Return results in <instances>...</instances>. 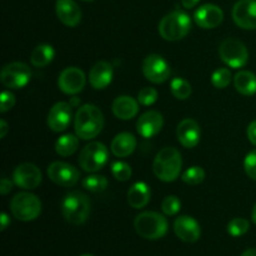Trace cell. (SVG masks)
I'll return each mask as SVG.
<instances>
[{
    "label": "cell",
    "mask_w": 256,
    "mask_h": 256,
    "mask_svg": "<svg viewBox=\"0 0 256 256\" xmlns=\"http://www.w3.org/2000/svg\"><path fill=\"white\" fill-rule=\"evenodd\" d=\"M172 94L179 100H186L192 95V84L182 78H174L170 82Z\"/></svg>",
    "instance_id": "28"
},
{
    "label": "cell",
    "mask_w": 256,
    "mask_h": 256,
    "mask_svg": "<svg viewBox=\"0 0 256 256\" xmlns=\"http://www.w3.org/2000/svg\"><path fill=\"white\" fill-rule=\"evenodd\" d=\"M82 2H92V0H82Z\"/></svg>",
    "instance_id": "46"
},
{
    "label": "cell",
    "mask_w": 256,
    "mask_h": 256,
    "mask_svg": "<svg viewBox=\"0 0 256 256\" xmlns=\"http://www.w3.org/2000/svg\"><path fill=\"white\" fill-rule=\"evenodd\" d=\"M232 19L242 29H256V0H239L232 8Z\"/></svg>",
    "instance_id": "15"
},
{
    "label": "cell",
    "mask_w": 256,
    "mask_h": 256,
    "mask_svg": "<svg viewBox=\"0 0 256 256\" xmlns=\"http://www.w3.org/2000/svg\"><path fill=\"white\" fill-rule=\"evenodd\" d=\"M0 220H2V232H4V230L8 228V225L10 224V219H9V216L5 214V212H2Z\"/></svg>",
    "instance_id": "42"
},
{
    "label": "cell",
    "mask_w": 256,
    "mask_h": 256,
    "mask_svg": "<svg viewBox=\"0 0 256 256\" xmlns=\"http://www.w3.org/2000/svg\"><path fill=\"white\" fill-rule=\"evenodd\" d=\"M12 180L15 185L25 190H34L42 182V176L39 168L30 162H24L15 168L12 172Z\"/></svg>",
    "instance_id": "13"
},
{
    "label": "cell",
    "mask_w": 256,
    "mask_h": 256,
    "mask_svg": "<svg viewBox=\"0 0 256 256\" xmlns=\"http://www.w3.org/2000/svg\"><path fill=\"white\" fill-rule=\"evenodd\" d=\"M220 59L232 69L245 66L249 60V52L246 45L235 38H228L219 46Z\"/></svg>",
    "instance_id": "8"
},
{
    "label": "cell",
    "mask_w": 256,
    "mask_h": 256,
    "mask_svg": "<svg viewBox=\"0 0 256 256\" xmlns=\"http://www.w3.org/2000/svg\"><path fill=\"white\" fill-rule=\"evenodd\" d=\"M138 234L146 240H158L168 232V220L164 215L155 212H140L134 220Z\"/></svg>",
    "instance_id": "5"
},
{
    "label": "cell",
    "mask_w": 256,
    "mask_h": 256,
    "mask_svg": "<svg viewBox=\"0 0 256 256\" xmlns=\"http://www.w3.org/2000/svg\"><path fill=\"white\" fill-rule=\"evenodd\" d=\"M242 256H256V249H248L242 252Z\"/></svg>",
    "instance_id": "43"
},
{
    "label": "cell",
    "mask_w": 256,
    "mask_h": 256,
    "mask_svg": "<svg viewBox=\"0 0 256 256\" xmlns=\"http://www.w3.org/2000/svg\"><path fill=\"white\" fill-rule=\"evenodd\" d=\"M10 210L20 222H32L42 214V202L36 195L22 192L12 198Z\"/></svg>",
    "instance_id": "6"
},
{
    "label": "cell",
    "mask_w": 256,
    "mask_h": 256,
    "mask_svg": "<svg viewBox=\"0 0 256 256\" xmlns=\"http://www.w3.org/2000/svg\"><path fill=\"white\" fill-rule=\"evenodd\" d=\"M244 169L250 179L256 180V149L248 152L244 160Z\"/></svg>",
    "instance_id": "36"
},
{
    "label": "cell",
    "mask_w": 256,
    "mask_h": 256,
    "mask_svg": "<svg viewBox=\"0 0 256 256\" xmlns=\"http://www.w3.org/2000/svg\"><path fill=\"white\" fill-rule=\"evenodd\" d=\"M199 2L200 0H182V4L185 9H192V8L196 6Z\"/></svg>",
    "instance_id": "40"
},
{
    "label": "cell",
    "mask_w": 256,
    "mask_h": 256,
    "mask_svg": "<svg viewBox=\"0 0 256 256\" xmlns=\"http://www.w3.org/2000/svg\"><path fill=\"white\" fill-rule=\"evenodd\" d=\"M194 19L202 29H215L224 20V12L215 4H204L195 12Z\"/></svg>",
    "instance_id": "17"
},
{
    "label": "cell",
    "mask_w": 256,
    "mask_h": 256,
    "mask_svg": "<svg viewBox=\"0 0 256 256\" xmlns=\"http://www.w3.org/2000/svg\"><path fill=\"white\" fill-rule=\"evenodd\" d=\"M158 96L159 95H158L156 89L150 86L142 88L139 92V94H138V102H139V104L144 105V106H150V105L156 102Z\"/></svg>",
    "instance_id": "35"
},
{
    "label": "cell",
    "mask_w": 256,
    "mask_h": 256,
    "mask_svg": "<svg viewBox=\"0 0 256 256\" xmlns=\"http://www.w3.org/2000/svg\"><path fill=\"white\" fill-rule=\"evenodd\" d=\"M142 74L149 82L162 84L169 79L172 69L169 62L162 55L150 54L142 62Z\"/></svg>",
    "instance_id": "10"
},
{
    "label": "cell",
    "mask_w": 256,
    "mask_h": 256,
    "mask_svg": "<svg viewBox=\"0 0 256 256\" xmlns=\"http://www.w3.org/2000/svg\"><path fill=\"white\" fill-rule=\"evenodd\" d=\"M92 212L90 200L84 192H72L62 202V214L72 225L84 224Z\"/></svg>",
    "instance_id": "3"
},
{
    "label": "cell",
    "mask_w": 256,
    "mask_h": 256,
    "mask_svg": "<svg viewBox=\"0 0 256 256\" xmlns=\"http://www.w3.org/2000/svg\"><path fill=\"white\" fill-rule=\"evenodd\" d=\"M8 130H9V126H8L6 122H5V120H2V122H0V138H2V139H4V138L6 136Z\"/></svg>",
    "instance_id": "41"
},
{
    "label": "cell",
    "mask_w": 256,
    "mask_h": 256,
    "mask_svg": "<svg viewBox=\"0 0 256 256\" xmlns=\"http://www.w3.org/2000/svg\"><path fill=\"white\" fill-rule=\"evenodd\" d=\"M249 229L250 222L244 218H235V219L230 220L228 224V232L234 238L242 236L249 232Z\"/></svg>",
    "instance_id": "31"
},
{
    "label": "cell",
    "mask_w": 256,
    "mask_h": 256,
    "mask_svg": "<svg viewBox=\"0 0 256 256\" xmlns=\"http://www.w3.org/2000/svg\"><path fill=\"white\" fill-rule=\"evenodd\" d=\"M106 178L104 175H89L82 180V188L92 192H102L108 188Z\"/></svg>",
    "instance_id": "29"
},
{
    "label": "cell",
    "mask_w": 256,
    "mask_h": 256,
    "mask_svg": "<svg viewBox=\"0 0 256 256\" xmlns=\"http://www.w3.org/2000/svg\"><path fill=\"white\" fill-rule=\"evenodd\" d=\"M232 82V72L228 68H219L212 75V84L216 89H225Z\"/></svg>",
    "instance_id": "30"
},
{
    "label": "cell",
    "mask_w": 256,
    "mask_h": 256,
    "mask_svg": "<svg viewBox=\"0 0 256 256\" xmlns=\"http://www.w3.org/2000/svg\"><path fill=\"white\" fill-rule=\"evenodd\" d=\"M176 136L182 146L192 149L200 142L202 129L194 119H184L178 125Z\"/></svg>",
    "instance_id": "19"
},
{
    "label": "cell",
    "mask_w": 256,
    "mask_h": 256,
    "mask_svg": "<svg viewBox=\"0 0 256 256\" xmlns=\"http://www.w3.org/2000/svg\"><path fill=\"white\" fill-rule=\"evenodd\" d=\"M114 76L112 66L108 62H98L94 66L90 69L89 82L90 85L95 90H102L110 85Z\"/></svg>",
    "instance_id": "21"
},
{
    "label": "cell",
    "mask_w": 256,
    "mask_h": 256,
    "mask_svg": "<svg viewBox=\"0 0 256 256\" xmlns=\"http://www.w3.org/2000/svg\"><path fill=\"white\" fill-rule=\"evenodd\" d=\"M164 125V118L159 112L155 110H149L140 115L136 122V132L140 136L145 139L155 136L159 134Z\"/></svg>",
    "instance_id": "16"
},
{
    "label": "cell",
    "mask_w": 256,
    "mask_h": 256,
    "mask_svg": "<svg viewBox=\"0 0 256 256\" xmlns=\"http://www.w3.org/2000/svg\"><path fill=\"white\" fill-rule=\"evenodd\" d=\"M205 172L200 166H192L185 170L182 175V180L188 185H198L204 182Z\"/></svg>",
    "instance_id": "32"
},
{
    "label": "cell",
    "mask_w": 256,
    "mask_h": 256,
    "mask_svg": "<svg viewBox=\"0 0 256 256\" xmlns=\"http://www.w3.org/2000/svg\"><path fill=\"white\" fill-rule=\"evenodd\" d=\"M110 149L116 158H126L136 149V139L130 132H120L112 139Z\"/></svg>",
    "instance_id": "24"
},
{
    "label": "cell",
    "mask_w": 256,
    "mask_h": 256,
    "mask_svg": "<svg viewBox=\"0 0 256 256\" xmlns=\"http://www.w3.org/2000/svg\"><path fill=\"white\" fill-rule=\"evenodd\" d=\"M55 12L58 19L69 28H75L82 22V10L74 0H56Z\"/></svg>",
    "instance_id": "20"
},
{
    "label": "cell",
    "mask_w": 256,
    "mask_h": 256,
    "mask_svg": "<svg viewBox=\"0 0 256 256\" xmlns=\"http://www.w3.org/2000/svg\"><path fill=\"white\" fill-rule=\"evenodd\" d=\"M72 105L59 102L50 109L48 114V126L54 132H62L68 129L72 119Z\"/></svg>",
    "instance_id": "14"
},
{
    "label": "cell",
    "mask_w": 256,
    "mask_h": 256,
    "mask_svg": "<svg viewBox=\"0 0 256 256\" xmlns=\"http://www.w3.org/2000/svg\"><path fill=\"white\" fill-rule=\"evenodd\" d=\"M152 198V190L144 182H138L128 190V202L134 209H142L146 206Z\"/></svg>",
    "instance_id": "23"
},
{
    "label": "cell",
    "mask_w": 256,
    "mask_h": 256,
    "mask_svg": "<svg viewBox=\"0 0 256 256\" xmlns=\"http://www.w3.org/2000/svg\"><path fill=\"white\" fill-rule=\"evenodd\" d=\"M112 109L118 119L130 120L139 112V102L129 95H122L112 102Z\"/></svg>",
    "instance_id": "22"
},
{
    "label": "cell",
    "mask_w": 256,
    "mask_h": 256,
    "mask_svg": "<svg viewBox=\"0 0 256 256\" xmlns=\"http://www.w3.org/2000/svg\"><path fill=\"white\" fill-rule=\"evenodd\" d=\"M86 84V76L79 68L70 66L62 70L58 79V86L64 94L75 95L82 92Z\"/></svg>",
    "instance_id": "12"
},
{
    "label": "cell",
    "mask_w": 256,
    "mask_h": 256,
    "mask_svg": "<svg viewBox=\"0 0 256 256\" xmlns=\"http://www.w3.org/2000/svg\"><path fill=\"white\" fill-rule=\"evenodd\" d=\"M55 56V50L49 44H40L32 52L30 62L35 68H44L52 62Z\"/></svg>",
    "instance_id": "26"
},
{
    "label": "cell",
    "mask_w": 256,
    "mask_h": 256,
    "mask_svg": "<svg viewBox=\"0 0 256 256\" xmlns=\"http://www.w3.org/2000/svg\"><path fill=\"white\" fill-rule=\"evenodd\" d=\"M252 222H254V224H256V204L254 205V208H252Z\"/></svg>",
    "instance_id": "44"
},
{
    "label": "cell",
    "mask_w": 256,
    "mask_h": 256,
    "mask_svg": "<svg viewBox=\"0 0 256 256\" xmlns=\"http://www.w3.org/2000/svg\"><path fill=\"white\" fill-rule=\"evenodd\" d=\"M82 256H94V255H90V254H84V255H82Z\"/></svg>",
    "instance_id": "45"
},
{
    "label": "cell",
    "mask_w": 256,
    "mask_h": 256,
    "mask_svg": "<svg viewBox=\"0 0 256 256\" xmlns=\"http://www.w3.org/2000/svg\"><path fill=\"white\" fill-rule=\"evenodd\" d=\"M12 182H10L9 179H6V178H2V184H0V192H2V195H6L8 192H12Z\"/></svg>",
    "instance_id": "39"
},
{
    "label": "cell",
    "mask_w": 256,
    "mask_h": 256,
    "mask_svg": "<svg viewBox=\"0 0 256 256\" xmlns=\"http://www.w3.org/2000/svg\"><path fill=\"white\" fill-rule=\"evenodd\" d=\"M109 158L108 148L102 142H92L85 145L79 155V165L84 172H95L105 166Z\"/></svg>",
    "instance_id": "7"
},
{
    "label": "cell",
    "mask_w": 256,
    "mask_h": 256,
    "mask_svg": "<svg viewBox=\"0 0 256 256\" xmlns=\"http://www.w3.org/2000/svg\"><path fill=\"white\" fill-rule=\"evenodd\" d=\"M192 29V19L186 12L174 10L165 15L159 22V34L168 42H178L189 34Z\"/></svg>",
    "instance_id": "4"
},
{
    "label": "cell",
    "mask_w": 256,
    "mask_h": 256,
    "mask_svg": "<svg viewBox=\"0 0 256 256\" xmlns=\"http://www.w3.org/2000/svg\"><path fill=\"white\" fill-rule=\"evenodd\" d=\"M246 134H248V139H249V142L256 146V120L250 122L249 126H248Z\"/></svg>",
    "instance_id": "38"
},
{
    "label": "cell",
    "mask_w": 256,
    "mask_h": 256,
    "mask_svg": "<svg viewBox=\"0 0 256 256\" xmlns=\"http://www.w3.org/2000/svg\"><path fill=\"white\" fill-rule=\"evenodd\" d=\"M182 159L178 149L166 146L160 150L152 162V172L162 182H172L179 178L182 172Z\"/></svg>",
    "instance_id": "2"
},
{
    "label": "cell",
    "mask_w": 256,
    "mask_h": 256,
    "mask_svg": "<svg viewBox=\"0 0 256 256\" xmlns=\"http://www.w3.org/2000/svg\"><path fill=\"white\" fill-rule=\"evenodd\" d=\"M104 128V115L94 104H84L78 109L74 119L75 134L82 140L96 138Z\"/></svg>",
    "instance_id": "1"
},
{
    "label": "cell",
    "mask_w": 256,
    "mask_h": 256,
    "mask_svg": "<svg viewBox=\"0 0 256 256\" xmlns=\"http://www.w3.org/2000/svg\"><path fill=\"white\" fill-rule=\"evenodd\" d=\"M174 232L176 236L184 242H195L202 236V228L199 222L188 215H182L175 220Z\"/></svg>",
    "instance_id": "18"
},
{
    "label": "cell",
    "mask_w": 256,
    "mask_h": 256,
    "mask_svg": "<svg viewBox=\"0 0 256 256\" xmlns=\"http://www.w3.org/2000/svg\"><path fill=\"white\" fill-rule=\"evenodd\" d=\"M112 174L119 182H126L132 178V168L124 162H114L112 164Z\"/></svg>",
    "instance_id": "33"
},
{
    "label": "cell",
    "mask_w": 256,
    "mask_h": 256,
    "mask_svg": "<svg viewBox=\"0 0 256 256\" xmlns=\"http://www.w3.org/2000/svg\"><path fill=\"white\" fill-rule=\"evenodd\" d=\"M234 86L242 95L252 96L256 92V75L248 70H242L235 75Z\"/></svg>",
    "instance_id": "25"
},
{
    "label": "cell",
    "mask_w": 256,
    "mask_h": 256,
    "mask_svg": "<svg viewBox=\"0 0 256 256\" xmlns=\"http://www.w3.org/2000/svg\"><path fill=\"white\" fill-rule=\"evenodd\" d=\"M15 105V96L12 92H8V90H5V92H2V95H0V112L4 114V112H9L10 109H12V106Z\"/></svg>",
    "instance_id": "37"
},
{
    "label": "cell",
    "mask_w": 256,
    "mask_h": 256,
    "mask_svg": "<svg viewBox=\"0 0 256 256\" xmlns=\"http://www.w3.org/2000/svg\"><path fill=\"white\" fill-rule=\"evenodd\" d=\"M32 79V70L26 64L14 62L6 64L0 72V82L9 89H22Z\"/></svg>",
    "instance_id": "9"
},
{
    "label": "cell",
    "mask_w": 256,
    "mask_h": 256,
    "mask_svg": "<svg viewBox=\"0 0 256 256\" xmlns=\"http://www.w3.org/2000/svg\"><path fill=\"white\" fill-rule=\"evenodd\" d=\"M48 176L59 186H74L80 179V172L72 164L64 162H54L48 166Z\"/></svg>",
    "instance_id": "11"
},
{
    "label": "cell",
    "mask_w": 256,
    "mask_h": 256,
    "mask_svg": "<svg viewBox=\"0 0 256 256\" xmlns=\"http://www.w3.org/2000/svg\"><path fill=\"white\" fill-rule=\"evenodd\" d=\"M79 148V136L74 134H65L55 142V152L60 156H70Z\"/></svg>",
    "instance_id": "27"
},
{
    "label": "cell",
    "mask_w": 256,
    "mask_h": 256,
    "mask_svg": "<svg viewBox=\"0 0 256 256\" xmlns=\"http://www.w3.org/2000/svg\"><path fill=\"white\" fill-rule=\"evenodd\" d=\"M180 209H182V202L179 200V198L175 195H169V196L164 198L162 202V210L165 215L168 216L176 215Z\"/></svg>",
    "instance_id": "34"
}]
</instances>
